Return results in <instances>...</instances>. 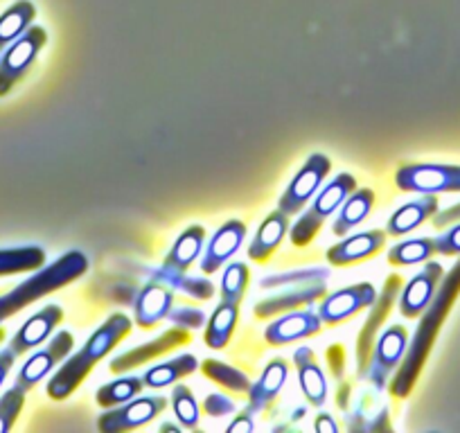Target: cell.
I'll return each instance as SVG.
<instances>
[{
	"instance_id": "6da1fadb",
	"label": "cell",
	"mask_w": 460,
	"mask_h": 433,
	"mask_svg": "<svg viewBox=\"0 0 460 433\" xmlns=\"http://www.w3.org/2000/svg\"><path fill=\"white\" fill-rule=\"evenodd\" d=\"M460 296V260L451 267V271L442 278V282L438 285L436 296L431 298V303L427 305V309L422 312L420 318V325L415 330L413 339L406 346V355L402 359L400 368H397L395 377L391 382V393L395 397H409L413 391L415 382H418L420 373H422L424 364L429 359V352H431L433 343H436L438 332H440L442 323L449 316L451 307H454L456 298Z\"/></svg>"
},
{
	"instance_id": "7a4b0ae2",
	"label": "cell",
	"mask_w": 460,
	"mask_h": 433,
	"mask_svg": "<svg viewBox=\"0 0 460 433\" xmlns=\"http://www.w3.org/2000/svg\"><path fill=\"white\" fill-rule=\"evenodd\" d=\"M131 332V318L127 314L118 312L111 314L100 328L91 334L86 343L82 346V350L77 355L70 357L64 366L55 373V377L48 382V395L55 402L66 400V397L73 395L77 391L79 384L86 379V375L95 368L97 361L104 359L111 350H113L127 334Z\"/></svg>"
},
{
	"instance_id": "3957f363",
	"label": "cell",
	"mask_w": 460,
	"mask_h": 433,
	"mask_svg": "<svg viewBox=\"0 0 460 433\" xmlns=\"http://www.w3.org/2000/svg\"><path fill=\"white\" fill-rule=\"evenodd\" d=\"M86 271L88 258L82 251H68L59 260H55L50 267L37 269V273L32 278H28L19 287H14L10 294L0 296V323L7 321L14 314H19L28 305L37 303L43 296L64 289L66 285L82 278Z\"/></svg>"
},
{
	"instance_id": "277c9868",
	"label": "cell",
	"mask_w": 460,
	"mask_h": 433,
	"mask_svg": "<svg viewBox=\"0 0 460 433\" xmlns=\"http://www.w3.org/2000/svg\"><path fill=\"white\" fill-rule=\"evenodd\" d=\"M355 190L357 181L352 174H339L334 181H330V183L316 194L312 206H309L307 210H303V215L298 216V222L289 228L291 244L307 246L309 242L316 237V233L321 231V226L325 224L327 216L334 215L341 208V203L350 197Z\"/></svg>"
},
{
	"instance_id": "5b68a950",
	"label": "cell",
	"mask_w": 460,
	"mask_h": 433,
	"mask_svg": "<svg viewBox=\"0 0 460 433\" xmlns=\"http://www.w3.org/2000/svg\"><path fill=\"white\" fill-rule=\"evenodd\" d=\"M46 43V30L30 25L12 46L5 48V52L0 55V97H5L28 75Z\"/></svg>"
},
{
	"instance_id": "8992f818",
	"label": "cell",
	"mask_w": 460,
	"mask_h": 433,
	"mask_svg": "<svg viewBox=\"0 0 460 433\" xmlns=\"http://www.w3.org/2000/svg\"><path fill=\"white\" fill-rule=\"evenodd\" d=\"M395 183L404 192H460V165H440V163L402 165L395 172Z\"/></svg>"
},
{
	"instance_id": "52a82bcc",
	"label": "cell",
	"mask_w": 460,
	"mask_h": 433,
	"mask_svg": "<svg viewBox=\"0 0 460 433\" xmlns=\"http://www.w3.org/2000/svg\"><path fill=\"white\" fill-rule=\"evenodd\" d=\"M406 346H409V332L404 325H388L377 337V346L373 348L368 368H366V377L377 391H384L391 375L400 368L406 355Z\"/></svg>"
},
{
	"instance_id": "ba28073f",
	"label": "cell",
	"mask_w": 460,
	"mask_h": 433,
	"mask_svg": "<svg viewBox=\"0 0 460 433\" xmlns=\"http://www.w3.org/2000/svg\"><path fill=\"white\" fill-rule=\"evenodd\" d=\"M332 170V163L325 154H312V156L305 161V165L300 167L298 174L294 176L287 190L282 192L280 201H278V210H282L285 215H298L305 206H307L309 199L321 190L323 181L327 179Z\"/></svg>"
},
{
	"instance_id": "9c48e42d",
	"label": "cell",
	"mask_w": 460,
	"mask_h": 433,
	"mask_svg": "<svg viewBox=\"0 0 460 433\" xmlns=\"http://www.w3.org/2000/svg\"><path fill=\"white\" fill-rule=\"evenodd\" d=\"M400 291H402V278L388 276L382 294H377V298H375L373 312L368 314L364 328H361L359 339H357V373H359V377H366V368H368L370 355H373V343L377 341L382 323L386 321L393 305H395V300L400 298Z\"/></svg>"
},
{
	"instance_id": "30bf717a",
	"label": "cell",
	"mask_w": 460,
	"mask_h": 433,
	"mask_svg": "<svg viewBox=\"0 0 460 433\" xmlns=\"http://www.w3.org/2000/svg\"><path fill=\"white\" fill-rule=\"evenodd\" d=\"M167 406V400L161 395L152 397H140V400H129L120 406H113L100 415L97 420V429L104 433H118V431H129V429L145 427L152 422L158 413H163Z\"/></svg>"
},
{
	"instance_id": "8fae6325",
	"label": "cell",
	"mask_w": 460,
	"mask_h": 433,
	"mask_svg": "<svg viewBox=\"0 0 460 433\" xmlns=\"http://www.w3.org/2000/svg\"><path fill=\"white\" fill-rule=\"evenodd\" d=\"M375 298H377V291L370 282L350 285L325 296L321 300V307H318V316H321L323 325H336V323H343L355 316L361 309L373 307Z\"/></svg>"
},
{
	"instance_id": "7c38bea8",
	"label": "cell",
	"mask_w": 460,
	"mask_h": 433,
	"mask_svg": "<svg viewBox=\"0 0 460 433\" xmlns=\"http://www.w3.org/2000/svg\"><path fill=\"white\" fill-rule=\"evenodd\" d=\"M73 346V334H70L68 330H61L59 334H55V337L50 339V343H48L43 350L34 352V355L25 361L23 368L19 370L16 384H19L21 388H25V391L34 388L41 379H46L48 375H50V370H55V366L59 364V361H64L66 357L70 355Z\"/></svg>"
},
{
	"instance_id": "4fadbf2b",
	"label": "cell",
	"mask_w": 460,
	"mask_h": 433,
	"mask_svg": "<svg viewBox=\"0 0 460 433\" xmlns=\"http://www.w3.org/2000/svg\"><path fill=\"white\" fill-rule=\"evenodd\" d=\"M445 278V269L440 262H429L427 267L418 273V276L411 278L406 282L404 289L400 291V312L402 316L415 318L427 309V305L431 303V298L436 296L438 285Z\"/></svg>"
},
{
	"instance_id": "5bb4252c",
	"label": "cell",
	"mask_w": 460,
	"mask_h": 433,
	"mask_svg": "<svg viewBox=\"0 0 460 433\" xmlns=\"http://www.w3.org/2000/svg\"><path fill=\"white\" fill-rule=\"evenodd\" d=\"M323 321L318 316V312L312 309H303V312H289L282 318L273 321L271 325H267L264 330V341L269 346H287V343L300 341V339H309L314 334L321 332Z\"/></svg>"
},
{
	"instance_id": "9a60e30c",
	"label": "cell",
	"mask_w": 460,
	"mask_h": 433,
	"mask_svg": "<svg viewBox=\"0 0 460 433\" xmlns=\"http://www.w3.org/2000/svg\"><path fill=\"white\" fill-rule=\"evenodd\" d=\"M185 343H190V330L172 328L167 332H163L158 339H154V341L134 348V350L125 352L120 357H115L111 361V373H127V370L136 368L140 364H147V361L156 359L161 355H167V352L176 350V348L185 346Z\"/></svg>"
},
{
	"instance_id": "2e32d148",
	"label": "cell",
	"mask_w": 460,
	"mask_h": 433,
	"mask_svg": "<svg viewBox=\"0 0 460 433\" xmlns=\"http://www.w3.org/2000/svg\"><path fill=\"white\" fill-rule=\"evenodd\" d=\"M246 240V226L244 222H237V219H230L226 222L219 231L212 235V240L208 242L206 253L201 258V271L206 276L219 271L226 262H228L233 255L240 251V246Z\"/></svg>"
},
{
	"instance_id": "e0dca14e",
	"label": "cell",
	"mask_w": 460,
	"mask_h": 433,
	"mask_svg": "<svg viewBox=\"0 0 460 433\" xmlns=\"http://www.w3.org/2000/svg\"><path fill=\"white\" fill-rule=\"evenodd\" d=\"M64 321V309L59 305H46L41 312H37L34 316H30L28 321L21 325L19 332L12 339L10 348L16 352V355H25L32 348L41 346V343L48 341L55 328Z\"/></svg>"
},
{
	"instance_id": "ac0fdd59",
	"label": "cell",
	"mask_w": 460,
	"mask_h": 433,
	"mask_svg": "<svg viewBox=\"0 0 460 433\" xmlns=\"http://www.w3.org/2000/svg\"><path fill=\"white\" fill-rule=\"evenodd\" d=\"M386 235L388 233L384 231H366L345 237L339 244L327 249V262L332 267H348V264H357L361 260L373 258V255H377L384 249Z\"/></svg>"
},
{
	"instance_id": "d6986e66",
	"label": "cell",
	"mask_w": 460,
	"mask_h": 433,
	"mask_svg": "<svg viewBox=\"0 0 460 433\" xmlns=\"http://www.w3.org/2000/svg\"><path fill=\"white\" fill-rule=\"evenodd\" d=\"M327 294L325 282H312V285H298L287 287L282 294L264 298L255 303V316L258 318H271L282 312H296L300 307H312L316 300H321Z\"/></svg>"
},
{
	"instance_id": "ffe728a7",
	"label": "cell",
	"mask_w": 460,
	"mask_h": 433,
	"mask_svg": "<svg viewBox=\"0 0 460 433\" xmlns=\"http://www.w3.org/2000/svg\"><path fill=\"white\" fill-rule=\"evenodd\" d=\"M172 307H174V291L163 282L149 280V285L143 287L136 296V323L143 330L154 328L156 323L170 316Z\"/></svg>"
},
{
	"instance_id": "44dd1931",
	"label": "cell",
	"mask_w": 460,
	"mask_h": 433,
	"mask_svg": "<svg viewBox=\"0 0 460 433\" xmlns=\"http://www.w3.org/2000/svg\"><path fill=\"white\" fill-rule=\"evenodd\" d=\"M294 364L298 370V384L300 391L305 393L309 404L323 406L327 400V379L325 373L318 366L316 355H314L312 348L303 346L294 352Z\"/></svg>"
},
{
	"instance_id": "7402d4cb",
	"label": "cell",
	"mask_w": 460,
	"mask_h": 433,
	"mask_svg": "<svg viewBox=\"0 0 460 433\" xmlns=\"http://www.w3.org/2000/svg\"><path fill=\"white\" fill-rule=\"evenodd\" d=\"M287 375H289V366L285 359H273L271 364L264 368V373L260 375V379L255 384H251L249 391V411L251 415L260 413V411L269 409L273 404V400L278 397L280 388L287 384Z\"/></svg>"
},
{
	"instance_id": "603a6c76",
	"label": "cell",
	"mask_w": 460,
	"mask_h": 433,
	"mask_svg": "<svg viewBox=\"0 0 460 433\" xmlns=\"http://www.w3.org/2000/svg\"><path fill=\"white\" fill-rule=\"evenodd\" d=\"M438 212V199L433 194H424V197L415 199V201L404 203L402 208H397L395 212L388 219L386 233L388 235H409L411 231L422 226L427 219H431Z\"/></svg>"
},
{
	"instance_id": "cb8c5ba5",
	"label": "cell",
	"mask_w": 460,
	"mask_h": 433,
	"mask_svg": "<svg viewBox=\"0 0 460 433\" xmlns=\"http://www.w3.org/2000/svg\"><path fill=\"white\" fill-rule=\"evenodd\" d=\"M289 233V215H285L282 210L271 212L262 222V226L255 233L253 242L249 246V258L255 262H264L273 255V251L280 246V242L285 240V235Z\"/></svg>"
},
{
	"instance_id": "d4e9b609",
	"label": "cell",
	"mask_w": 460,
	"mask_h": 433,
	"mask_svg": "<svg viewBox=\"0 0 460 433\" xmlns=\"http://www.w3.org/2000/svg\"><path fill=\"white\" fill-rule=\"evenodd\" d=\"M203 242H206V231L203 226L194 224V226L185 228L170 249L167 258L163 260L161 267L167 271H179L185 273L194 264V260L203 253Z\"/></svg>"
},
{
	"instance_id": "484cf974",
	"label": "cell",
	"mask_w": 460,
	"mask_h": 433,
	"mask_svg": "<svg viewBox=\"0 0 460 433\" xmlns=\"http://www.w3.org/2000/svg\"><path fill=\"white\" fill-rule=\"evenodd\" d=\"M373 206H375L373 190H368V188L355 190L350 197L341 203L339 215H336L334 224H332V233L339 237L348 235L352 228H357L361 222H364L366 216H368V212L373 210Z\"/></svg>"
},
{
	"instance_id": "4316f807",
	"label": "cell",
	"mask_w": 460,
	"mask_h": 433,
	"mask_svg": "<svg viewBox=\"0 0 460 433\" xmlns=\"http://www.w3.org/2000/svg\"><path fill=\"white\" fill-rule=\"evenodd\" d=\"M145 276L149 280H156L167 285L170 289L183 291L185 296L197 300H208L215 296V285L206 278H190L188 273H179V271H167V269L158 267V269H143Z\"/></svg>"
},
{
	"instance_id": "83f0119b",
	"label": "cell",
	"mask_w": 460,
	"mask_h": 433,
	"mask_svg": "<svg viewBox=\"0 0 460 433\" xmlns=\"http://www.w3.org/2000/svg\"><path fill=\"white\" fill-rule=\"evenodd\" d=\"M237 318H240V305L219 303V307L208 318L206 346L212 348V350H224L233 332H235Z\"/></svg>"
},
{
	"instance_id": "f1b7e54d",
	"label": "cell",
	"mask_w": 460,
	"mask_h": 433,
	"mask_svg": "<svg viewBox=\"0 0 460 433\" xmlns=\"http://www.w3.org/2000/svg\"><path fill=\"white\" fill-rule=\"evenodd\" d=\"M199 368V359L194 355H179L176 359L163 361V364L154 366L143 375L145 388H165L172 386L176 379L188 377L190 373Z\"/></svg>"
},
{
	"instance_id": "f546056e",
	"label": "cell",
	"mask_w": 460,
	"mask_h": 433,
	"mask_svg": "<svg viewBox=\"0 0 460 433\" xmlns=\"http://www.w3.org/2000/svg\"><path fill=\"white\" fill-rule=\"evenodd\" d=\"M37 10L30 0H19L5 14H0V55L32 25Z\"/></svg>"
},
{
	"instance_id": "4dcf8cb0",
	"label": "cell",
	"mask_w": 460,
	"mask_h": 433,
	"mask_svg": "<svg viewBox=\"0 0 460 433\" xmlns=\"http://www.w3.org/2000/svg\"><path fill=\"white\" fill-rule=\"evenodd\" d=\"M46 264V251L39 246H19L0 251V276H14L23 271H37Z\"/></svg>"
},
{
	"instance_id": "1f68e13d",
	"label": "cell",
	"mask_w": 460,
	"mask_h": 433,
	"mask_svg": "<svg viewBox=\"0 0 460 433\" xmlns=\"http://www.w3.org/2000/svg\"><path fill=\"white\" fill-rule=\"evenodd\" d=\"M145 382L143 377H122V379H113V382L104 384V386L97 388V404L102 409H113V406H120L125 402L134 400L143 393Z\"/></svg>"
},
{
	"instance_id": "d6a6232c",
	"label": "cell",
	"mask_w": 460,
	"mask_h": 433,
	"mask_svg": "<svg viewBox=\"0 0 460 433\" xmlns=\"http://www.w3.org/2000/svg\"><path fill=\"white\" fill-rule=\"evenodd\" d=\"M436 253V242L431 237H418V240L400 242L388 251V262L393 267H411V264L427 262Z\"/></svg>"
},
{
	"instance_id": "836d02e7",
	"label": "cell",
	"mask_w": 460,
	"mask_h": 433,
	"mask_svg": "<svg viewBox=\"0 0 460 433\" xmlns=\"http://www.w3.org/2000/svg\"><path fill=\"white\" fill-rule=\"evenodd\" d=\"M251 271L244 262H233L221 276V303L240 305L249 287Z\"/></svg>"
},
{
	"instance_id": "e575fe53",
	"label": "cell",
	"mask_w": 460,
	"mask_h": 433,
	"mask_svg": "<svg viewBox=\"0 0 460 433\" xmlns=\"http://www.w3.org/2000/svg\"><path fill=\"white\" fill-rule=\"evenodd\" d=\"M201 370L206 373L208 379L221 384V386L228 388V391H233V393H249L251 391L249 377H246L242 370L230 368V366L221 364V361L206 359L201 364Z\"/></svg>"
},
{
	"instance_id": "d590c367",
	"label": "cell",
	"mask_w": 460,
	"mask_h": 433,
	"mask_svg": "<svg viewBox=\"0 0 460 433\" xmlns=\"http://www.w3.org/2000/svg\"><path fill=\"white\" fill-rule=\"evenodd\" d=\"M330 271L325 269H294V271L276 273V276H264L260 280L262 289H282V287H298L312 285V282H325Z\"/></svg>"
},
{
	"instance_id": "8d00e7d4",
	"label": "cell",
	"mask_w": 460,
	"mask_h": 433,
	"mask_svg": "<svg viewBox=\"0 0 460 433\" xmlns=\"http://www.w3.org/2000/svg\"><path fill=\"white\" fill-rule=\"evenodd\" d=\"M172 406H174V415L185 429H197L199 427V404L194 400V393L188 386L179 384L172 393Z\"/></svg>"
},
{
	"instance_id": "74e56055",
	"label": "cell",
	"mask_w": 460,
	"mask_h": 433,
	"mask_svg": "<svg viewBox=\"0 0 460 433\" xmlns=\"http://www.w3.org/2000/svg\"><path fill=\"white\" fill-rule=\"evenodd\" d=\"M25 388H21L19 384H14L12 388H7L5 395L0 397V433H7L14 427L16 418L21 415L25 404Z\"/></svg>"
},
{
	"instance_id": "f35d334b",
	"label": "cell",
	"mask_w": 460,
	"mask_h": 433,
	"mask_svg": "<svg viewBox=\"0 0 460 433\" xmlns=\"http://www.w3.org/2000/svg\"><path fill=\"white\" fill-rule=\"evenodd\" d=\"M167 321H170L174 328L201 330L203 325H206V314H203L201 309L185 307V305H176V307H172Z\"/></svg>"
},
{
	"instance_id": "ab89813d",
	"label": "cell",
	"mask_w": 460,
	"mask_h": 433,
	"mask_svg": "<svg viewBox=\"0 0 460 433\" xmlns=\"http://www.w3.org/2000/svg\"><path fill=\"white\" fill-rule=\"evenodd\" d=\"M203 411L210 418H224V415L235 413V402L230 400V397L221 395V393H210V395L203 400Z\"/></svg>"
},
{
	"instance_id": "60d3db41",
	"label": "cell",
	"mask_w": 460,
	"mask_h": 433,
	"mask_svg": "<svg viewBox=\"0 0 460 433\" xmlns=\"http://www.w3.org/2000/svg\"><path fill=\"white\" fill-rule=\"evenodd\" d=\"M433 242H436V253L458 255L460 253V224L451 226L449 231H445L442 235H438Z\"/></svg>"
},
{
	"instance_id": "b9f144b4",
	"label": "cell",
	"mask_w": 460,
	"mask_h": 433,
	"mask_svg": "<svg viewBox=\"0 0 460 433\" xmlns=\"http://www.w3.org/2000/svg\"><path fill=\"white\" fill-rule=\"evenodd\" d=\"M454 222H460V203H456V206L447 208V210L442 212H436L433 215V226L436 228H447L449 224Z\"/></svg>"
},
{
	"instance_id": "7bdbcfd3",
	"label": "cell",
	"mask_w": 460,
	"mask_h": 433,
	"mask_svg": "<svg viewBox=\"0 0 460 433\" xmlns=\"http://www.w3.org/2000/svg\"><path fill=\"white\" fill-rule=\"evenodd\" d=\"M16 357H19V355H16L12 348L0 350V386H3V382H5L7 375H10V370H12V366H14Z\"/></svg>"
},
{
	"instance_id": "ee69618b",
	"label": "cell",
	"mask_w": 460,
	"mask_h": 433,
	"mask_svg": "<svg viewBox=\"0 0 460 433\" xmlns=\"http://www.w3.org/2000/svg\"><path fill=\"white\" fill-rule=\"evenodd\" d=\"M230 431H233V433H235V431H244V433L253 431V420H251L249 411H244L242 415H237V418L228 424V433Z\"/></svg>"
},
{
	"instance_id": "f6af8a7d",
	"label": "cell",
	"mask_w": 460,
	"mask_h": 433,
	"mask_svg": "<svg viewBox=\"0 0 460 433\" xmlns=\"http://www.w3.org/2000/svg\"><path fill=\"white\" fill-rule=\"evenodd\" d=\"M314 429H316V431H321V433H336V431H339V424L332 420L330 413H321L316 418V422H314Z\"/></svg>"
},
{
	"instance_id": "bcb514c9",
	"label": "cell",
	"mask_w": 460,
	"mask_h": 433,
	"mask_svg": "<svg viewBox=\"0 0 460 433\" xmlns=\"http://www.w3.org/2000/svg\"><path fill=\"white\" fill-rule=\"evenodd\" d=\"M348 393H350V386H348V384H343V386H341V400H336L341 404V409H345V406H348Z\"/></svg>"
},
{
	"instance_id": "7dc6e473",
	"label": "cell",
	"mask_w": 460,
	"mask_h": 433,
	"mask_svg": "<svg viewBox=\"0 0 460 433\" xmlns=\"http://www.w3.org/2000/svg\"><path fill=\"white\" fill-rule=\"evenodd\" d=\"M174 424H163V431H174Z\"/></svg>"
},
{
	"instance_id": "c3c4849f",
	"label": "cell",
	"mask_w": 460,
	"mask_h": 433,
	"mask_svg": "<svg viewBox=\"0 0 460 433\" xmlns=\"http://www.w3.org/2000/svg\"><path fill=\"white\" fill-rule=\"evenodd\" d=\"M5 341V332H3V330H0V343Z\"/></svg>"
}]
</instances>
